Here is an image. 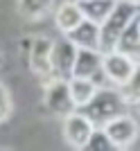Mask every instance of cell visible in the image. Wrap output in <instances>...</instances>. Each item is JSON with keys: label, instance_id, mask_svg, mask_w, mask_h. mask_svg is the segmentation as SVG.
Listing matches in <instances>:
<instances>
[{"label": "cell", "instance_id": "obj_1", "mask_svg": "<svg viewBox=\"0 0 140 151\" xmlns=\"http://www.w3.org/2000/svg\"><path fill=\"white\" fill-rule=\"evenodd\" d=\"M140 14L138 5L129 2V0H115V7L111 9L104 23L100 25V50L108 52L115 47V41L120 38V34L124 32V27L131 23Z\"/></svg>", "mask_w": 140, "mask_h": 151}, {"label": "cell", "instance_id": "obj_2", "mask_svg": "<svg viewBox=\"0 0 140 151\" xmlns=\"http://www.w3.org/2000/svg\"><path fill=\"white\" fill-rule=\"evenodd\" d=\"M124 99H122L120 90H111V88H97V93L93 95V99L86 104L84 108H79L86 117L95 126H104L108 120H113L118 115L124 113Z\"/></svg>", "mask_w": 140, "mask_h": 151}, {"label": "cell", "instance_id": "obj_3", "mask_svg": "<svg viewBox=\"0 0 140 151\" xmlns=\"http://www.w3.org/2000/svg\"><path fill=\"white\" fill-rule=\"evenodd\" d=\"M43 104L54 117H66L72 111H77L75 101H72V95H70V86L66 79H50L45 83Z\"/></svg>", "mask_w": 140, "mask_h": 151}, {"label": "cell", "instance_id": "obj_4", "mask_svg": "<svg viewBox=\"0 0 140 151\" xmlns=\"http://www.w3.org/2000/svg\"><path fill=\"white\" fill-rule=\"evenodd\" d=\"M52 43L54 41L50 36H32V47L27 52V63H30L32 75L38 77L43 83L52 79V63H50Z\"/></svg>", "mask_w": 140, "mask_h": 151}, {"label": "cell", "instance_id": "obj_5", "mask_svg": "<svg viewBox=\"0 0 140 151\" xmlns=\"http://www.w3.org/2000/svg\"><path fill=\"white\" fill-rule=\"evenodd\" d=\"M75 59H77V45L68 38H59L52 43V79H66L68 81L72 77V68H75Z\"/></svg>", "mask_w": 140, "mask_h": 151}, {"label": "cell", "instance_id": "obj_6", "mask_svg": "<svg viewBox=\"0 0 140 151\" xmlns=\"http://www.w3.org/2000/svg\"><path fill=\"white\" fill-rule=\"evenodd\" d=\"M104 131L111 138L115 149H127V147H131L136 142V138H138V133H140V126L131 115L122 113L118 117H113V120H108L104 124Z\"/></svg>", "mask_w": 140, "mask_h": 151}, {"label": "cell", "instance_id": "obj_7", "mask_svg": "<svg viewBox=\"0 0 140 151\" xmlns=\"http://www.w3.org/2000/svg\"><path fill=\"white\" fill-rule=\"evenodd\" d=\"M93 129H95V124L79 108L64 117V138L72 149H86V142H88Z\"/></svg>", "mask_w": 140, "mask_h": 151}, {"label": "cell", "instance_id": "obj_8", "mask_svg": "<svg viewBox=\"0 0 140 151\" xmlns=\"http://www.w3.org/2000/svg\"><path fill=\"white\" fill-rule=\"evenodd\" d=\"M134 68H136V61H131L129 57L120 54L118 50L102 52V75L111 83H115L118 88L122 83H127V79L131 77Z\"/></svg>", "mask_w": 140, "mask_h": 151}, {"label": "cell", "instance_id": "obj_9", "mask_svg": "<svg viewBox=\"0 0 140 151\" xmlns=\"http://www.w3.org/2000/svg\"><path fill=\"white\" fill-rule=\"evenodd\" d=\"M102 72V52L93 50V47H77V59L72 77H86V79H95Z\"/></svg>", "mask_w": 140, "mask_h": 151}, {"label": "cell", "instance_id": "obj_10", "mask_svg": "<svg viewBox=\"0 0 140 151\" xmlns=\"http://www.w3.org/2000/svg\"><path fill=\"white\" fill-rule=\"evenodd\" d=\"M113 50H118L120 54L129 57L131 61H136V63L140 61V14L124 27V32L120 34V38L115 41Z\"/></svg>", "mask_w": 140, "mask_h": 151}, {"label": "cell", "instance_id": "obj_11", "mask_svg": "<svg viewBox=\"0 0 140 151\" xmlns=\"http://www.w3.org/2000/svg\"><path fill=\"white\" fill-rule=\"evenodd\" d=\"M64 36L68 38V41H72L77 47H93V50H100V25L93 23V20L84 18L79 25L72 27V29H70L68 34H64Z\"/></svg>", "mask_w": 140, "mask_h": 151}, {"label": "cell", "instance_id": "obj_12", "mask_svg": "<svg viewBox=\"0 0 140 151\" xmlns=\"http://www.w3.org/2000/svg\"><path fill=\"white\" fill-rule=\"evenodd\" d=\"M84 20V14L77 5V0H66L54 9V25L59 27L61 34H68L72 27H77Z\"/></svg>", "mask_w": 140, "mask_h": 151}, {"label": "cell", "instance_id": "obj_13", "mask_svg": "<svg viewBox=\"0 0 140 151\" xmlns=\"http://www.w3.org/2000/svg\"><path fill=\"white\" fill-rule=\"evenodd\" d=\"M68 86H70V95H72V101H75L77 108L86 106L100 88L95 83V79H86V77H70Z\"/></svg>", "mask_w": 140, "mask_h": 151}, {"label": "cell", "instance_id": "obj_14", "mask_svg": "<svg viewBox=\"0 0 140 151\" xmlns=\"http://www.w3.org/2000/svg\"><path fill=\"white\" fill-rule=\"evenodd\" d=\"M16 9L25 20H43L54 9V0H16Z\"/></svg>", "mask_w": 140, "mask_h": 151}, {"label": "cell", "instance_id": "obj_15", "mask_svg": "<svg viewBox=\"0 0 140 151\" xmlns=\"http://www.w3.org/2000/svg\"><path fill=\"white\" fill-rule=\"evenodd\" d=\"M77 5H79L86 20H93L97 25H102L104 18L115 7V0H77Z\"/></svg>", "mask_w": 140, "mask_h": 151}, {"label": "cell", "instance_id": "obj_16", "mask_svg": "<svg viewBox=\"0 0 140 151\" xmlns=\"http://www.w3.org/2000/svg\"><path fill=\"white\" fill-rule=\"evenodd\" d=\"M120 95H122V99H124V104H138L140 101V61L136 63V68L134 72H131V77L127 79V83H122L120 86Z\"/></svg>", "mask_w": 140, "mask_h": 151}, {"label": "cell", "instance_id": "obj_17", "mask_svg": "<svg viewBox=\"0 0 140 151\" xmlns=\"http://www.w3.org/2000/svg\"><path fill=\"white\" fill-rule=\"evenodd\" d=\"M86 149L88 151H111L115 147L111 142V138L106 135L104 126H95L93 133H90V138H88V142H86Z\"/></svg>", "mask_w": 140, "mask_h": 151}, {"label": "cell", "instance_id": "obj_18", "mask_svg": "<svg viewBox=\"0 0 140 151\" xmlns=\"http://www.w3.org/2000/svg\"><path fill=\"white\" fill-rule=\"evenodd\" d=\"M12 111H14V99H12V93L5 83H0V124H5L9 117H12Z\"/></svg>", "mask_w": 140, "mask_h": 151}, {"label": "cell", "instance_id": "obj_19", "mask_svg": "<svg viewBox=\"0 0 140 151\" xmlns=\"http://www.w3.org/2000/svg\"><path fill=\"white\" fill-rule=\"evenodd\" d=\"M30 47H32V38H20V50H23V54H27Z\"/></svg>", "mask_w": 140, "mask_h": 151}, {"label": "cell", "instance_id": "obj_20", "mask_svg": "<svg viewBox=\"0 0 140 151\" xmlns=\"http://www.w3.org/2000/svg\"><path fill=\"white\" fill-rule=\"evenodd\" d=\"M2 65H5V57H2V52H0V70H2Z\"/></svg>", "mask_w": 140, "mask_h": 151}, {"label": "cell", "instance_id": "obj_21", "mask_svg": "<svg viewBox=\"0 0 140 151\" xmlns=\"http://www.w3.org/2000/svg\"><path fill=\"white\" fill-rule=\"evenodd\" d=\"M129 2H134V5H140V0H129Z\"/></svg>", "mask_w": 140, "mask_h": 151}, {"label": "cell", "instance_id": "obj_22", "mask_svg": "<svg viewBox=\"0 0 140 151\" xmlns=\"http://www.w3.org/2000/svg\"><path fill=\"white\" fill-rule=\"evenodd\" d=\"M136 106H138V111H140V101H138V104H136Z\"/></svg>", "mask_w": 140, "mask_h": 151}]
</instances>
